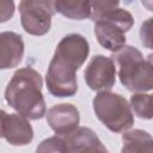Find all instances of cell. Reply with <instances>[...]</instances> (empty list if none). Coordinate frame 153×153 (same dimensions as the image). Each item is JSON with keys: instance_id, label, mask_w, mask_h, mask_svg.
Segmentation results:
<instances>
[{"instance_id": "277c9868", "label": "cell", "mask_w": 153, "mask_h": 153, "mask_svg": "<svg viewBox=\"0 0 153 153\" xmlns=\"http://www.w3.org/2000/svg\"><path fill=\"white\" fill-rule=\"evenodd\" d=\"M111 60L117 63L121 84L133 93H143L153 87L152 55L145 59L141 51L133 45H124L112 53Z\"/></svg>"}, {"instance_id": "6da1fadb", "label": "cell", "mask_w": 153, "mask_h": 153, "mask_svg": "<svg viewBox=\"0 0 153 153\" xmlns=\"http://www.w3.org/2000/svg\"><path fill=\"white\" fill-rule=\"evenodd\" d=\"M88 54V41L79 33H69L59 42L45 74L47 88L51 96L65 98L76 93V71L85 63Z\"/></svg>"}, {"instance_id": "7c38bea8", "label": "cell", "mask_w": 153, "mask_h": 153, "mask_svg": "<svg viewBox=\"0 0 153 153\" xmlns=\"http://www.w3.org/2000/svg\"><path fill=\"white\" fill-rule=\"evenodd\" d=\"M121 153H153V139L146 130L133 129L122 134Z\"/></svg>"}, {"instance_id": "8992f818", "label": "cell", "mask_w": 153, "mask_h": 153, "mask_svg": "<svg viewBox=\"0 0 153 153\" xmlns=\"http://www.w3.org/2000/svg\"><path fill=\"white\" fill-rule=\"evenodd\" d=\"M19 13L25 32L32 36H43L51 27V18L55 14L54 1L23 0L19 2Z\"/></svg>"}, {"instance_id": "5bb4252c", "label": "cell", "mask_w": 153, "mask_h": 153, "mask_svg": "<svg viewBox=\"0 0 153 153\" xmlns=\"http://www.w3.org/2000/svg\"><path fill=\"white\" fill-rule=\"evenodd\" d=\"M130 109L134 114L142 120H151L152 112V94L148 93H133L130 97Z\"/></svg>"}, {"instance_id": "e0dca14e", "label": "cell", "mask_w": 153, "mask_h": 153, "mask_svg": "<svg viewBox=\"0 0 153 153\" xmlns=\"http://www.w3.org/2000/svg\"><path fill=\"white\" fill-rule=\"evenodd\" d=\"M151 19L152 18H148V20L146 23H143L141 25V30H140V36H141V42L142 44H145L147 48L151 49V29H149V25H151Z\"/></svg>"}, {"instance_id": "5b68a950", "label": "cell", "mask_w": 153, "mask_h": 153, "mask_svg": "<svg viewBox=\"0 0 153 153\" xmlns=\"http://www.w3.org/2000/svg\"><path fill=\"white\" fill-rule=\"evenodd\" d=\"M92 105L97 118L112 133H124L134 124V114L130 105L120 93L98 92Z\"/></svg>"}, {"instance_id": "3957f363", "label": "cell", "mask_w": 153, "mask_h": 153, "mask_svg": "<svg viewBox=\"0 0 153 153\" xmlns=\"http://www.w3.org/2000/svg\"><path fill=\"white\" fill-rule=\"evenodd\" d=\"M118 5V1H91L90 19L94 23V36L104 49L112 53L126 45V32L134 25L131 13Z\"/></svg>"}, {"instance_id": "9a60e30c", "label": "cell", "mask_w": 153, "mask_h": 153, "mask_svg": "<svg viewBox=\"0 0 153 153\" xmlns=\"http://www.w3.org/2000/svg\"><path fill=\"white\" fill-rule=\"evenodd\" d=\"M36 153H68V151L62 136L55 135L38 143Z\"/></svg>"}, {"instance_id": "52a82bcc", "label": "cell", "mask_w": 153, "mask_h": 153, "mask_svg": "<svg viewBox=\"0 0 153 153\" xmlns=\"http://www.w3.org/2000/svg\"><path fill=\"white\" fill-rule=\"evenodd\" d=\"M86 85L97 92H110L116 81V67L111 57L94 55L84 72Z\"/></svg>"}, {"instance_id": "7a4b0ae2", "label": "cell", "mask_w": 153, "mask_h": 153, "mask_svg": "<svg viewBox=\"0 0 153 153\" xmlns=\"http://www.w3.org/2000/svg\"><path fill=\"white\" fill-rule=\"evenodd\" d=\"M42 75L32 67L17 69L5 88L6 103L27 120H41L47 114L42 93Z\"/></svg>"}, {"instance_id": "30bf717a", "label": "cell", "mask_w": 153, "mask_h": 153, "mask_svg": "<svg viewBox=\"0 0 153 153\" xmlns=\"http://www.w3.org/2000/svg\"><path fill=\"white\" fill-rule=\"evenodd\" d=\"M68 153H109L98 135L87 127H79L69 134L61 135Z\"/></svg>"}, {"instance_id": "9c48e42d", "label": "cell", "mask_w": 153, "mask_h": 153, "mask_svg": "<svg viewBox=\"0 0 153 153\" xmlns=\"http://www.w3.org/2000/svg\"><path fill=\"white\" fill-rule=\"evenodd\" d=\"M45 118L49 127L59 136L72 133L80 123L79 110L71 103L55 104L47 111Z\"/></svg>"}, {"instance_id": "ba28073f", "label": "cell", "mask_w": 153, "mask_h": 153, "mask_svg": "<svg viewBox=\"0 0 153 153\" xmlns=\"http://www.w3.org/2000/svg\"><path fill=\"white\" fill-rule=\"evenodd\" d=\"M0 137L12 146H26L33 140V129L24 116L0 109Z\"/></svg>"}, {"instance_id": "8fae6325", "label": "cell", "mask_w": 153, "mask_h": 153, "mask_svg": "<svg viewBox=\"0 0 153 153\" xmlns=\"http://www.w3.org/2000/svg\"><path fill=\"white\" fill-rule=\"evenodd\" d=\"M24 56V42L13 31L0 32V69L17 67Z\"/></svg>"}, {"instance_id": "2e32d148", "label": "cell", "mask_w": 153, "mask_h": 153, "mask_svg": "<svg viewBox=\"0 0 153 153\" xmlns=\"http://www.w3.org/2000/svg\"><path fill=\"white\" fill-rule=\"evenodd\" d=\"M14 14L13 1H0V23L10 20Z\"/></svg>"}, {"instance_id": "4fadbf2b", "label": "cell", "mask_w": 153, "mask_h": 153, "mask_svg": "<svg viewBox=\"0 0 153 153\" xmlns=\"http://www.w3.org/2000/svg\"><path fill=\"white\" fill-rule=\"evenodd\" d=\"M55 12L73 20H84L90 18L91 1H74V0H57L54 1Z\"/></svg>"}]
</instances>
